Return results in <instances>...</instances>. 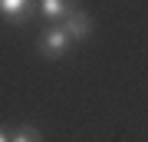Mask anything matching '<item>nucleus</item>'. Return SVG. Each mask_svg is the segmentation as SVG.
Listing matches in <instances>:
<instances>
[{
	"instance_id": "20e7f679",
	"label": "nucleus",
	"mask_w": 148,
	"mask_h": 142,
	"mask_svg": "<svg viewBox=\"0 0 148 142\" xmlns=\"http://www.w3.org/2000/svg\"><path fill=\"white\" fill-rule=\"evenodd\" d=\"M73 10H76V0H36V13L53 23H63Z\"/></svg>"
},
{
	"instance_id": "7ed1b4c3",
	"label": "nucleus",
	"mask_w": 148,
	"mask_h": 142,
	"mask_svg": "<svg viewBox=\"0 0 148 142\" xmlns=\"http://www.w3.org/2000/svg\"><path fill=\"white\" fill-rule=\"evenodd\" d=\"M33 13H36V3L33 0H0V17L7 23H13V26L30 23Z\"/></svg>"
},
{
	"instance_id": "f257e3e1",
	"label": "nucleus",
	"mask_w": 148,
	"mask_h": 142,
	"mask_svg": "<svg viewBox=\"0 0 148 142\" xmlns=\"http://www.w3.org/2000/svg\"><path fill=\"white\" fill-rule=\"evenodd\" d=\"M69 46H73V40L66 37V30L59 23L56 26H46V30L36 37V53H40L43 60H49V63H53V60H63Z\"/></svg>"
},
{
	"instance_id": "39448f33",
	"label": "nucleus",
	"mask_w": 148,
	"mask_h": 142,
	"mask_svg": "<svg viewBox=\"0 0 148 142\" xmlns=\"http://www.w3.org/2000/svg\"><path fill=\"white\" fill-rule=\"evenodd\" d=\"M10 142H43V132L36 126H16L10 132Z\"/></svg>"
},
{
	"instance_id": "f03ea898",
	"label": "nucleus",
	"mask_w": 148,
	"mask_h": 142,
	"mask_svg": "<svg viewBox=\"0 0 148 142\" xmlns=\"http://www.w3.org/2000/svg\"><path fill=\"white\" fill-rule=\"evenodd\" d=\"M59 26L66 30V37L73 40V43H82V40H89V37H92V30H95L92 17L86 13V10H79V7H76V10L69 13V17H66V20L59 23Z\"/></svg>"
},
{
	"instance_id": "423d86ee",
	"label": "nucleus",
	"mask_w": 148,
	"mask_h": 142,
	"mask_svg": "<svg viewBox=\"0 0 148 142\" xmlns=\"http://www.w3.org/2000/svg\"><path fill=\"white\" fill-rule=\"evenodd\" d=\"M0 142H10V132H7L3 126H0Z\"/></svg>"
}]
</instances>
